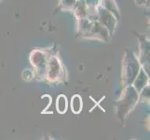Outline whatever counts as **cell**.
<instances>
[{
  "label": "cell",
  "instance_id": "1",
  "mask_svg": "<svg viewBox=\"0 0 150 140\" xmlns=\"http://www.w3.org/2000/svg\"><path fill=\"white\" fill-rule=\"evenodd\" d=\"M60 72H61V65L59 60L56 57H51L49 60V62H47V64H46L47 77L51 81L56 80L60 75Z\"/></svg>",
  "mask_w": 150,
  "mask_h": 140
},
{
  "label": "cell",
  "instance_id": "6",
  "mask_svg": "<svg viewBox=\"0 0 150 140\" xmlns=\"http://www.w3.org/2000/svg\"><path fill=\"white\" fill-rule=\"evenodd\" d=\"M71 108L72 111L76 114H79L81 109H82V100L81 97L79 95H74L72 97V101H71Z\"/></svg>",
  "mask_w": 150,
  "mask_h": 140
},
{
  "label": "cell",
  "instance_id": "2",
  "mask_svg": "<svg viewBox=\"0 0 150 140\" xmlns=\"http://www.w3.org/2000/svg\"><path fill=\"white\" fill-rule=\"evenodd\" d=\"M99 18L101 21V24L107 28L111 33V31H113L114 28H115L117 23V20L114 17V15L110 11L106 10L105 8H101L99 9Z\"/></svg>",
  "mask_w": 150,
  "mask_h": 140
},
{
  "label": "cell",
  "instance_id": "7",
  "mask_svg": "<svg viewBox=\"0 0 150 140\" xmlns=\"http://www.w3.org/2000/svg\"><path fill=\"white\" fill-rule=\"evenodd\" d=\"M103 8H105L106 10L110 11L112 14H116V16L117 17V6L114 0H103Z\"/></svg>",
  "mask_w": 150,
  "mask_h": 140
},
{
  "label": "cell",
  "instance_id": "3",
  "mask_svg": "<svg viewBox=\"0 0 150 140\" xmlns=\"http://www.w3.org/2000/svg\"><path fill=\"white\" fill-rule=\"evenodd\" d=\"M31 62H32L33 65L38 67V70H41L43 67L46 70V64H47V62H46L45 59V55L41 51H34L32 55H31Z\"/></svg>",
  "mask_w": 150,
  "mask_h": 140
},
{
  "label": "cell",
  "instance_id": "9",
  "mask_svg": "<svg viewBox=\"0 0 150 140\" xmlns=\"http://www.w3.org/2000/svg\"><path fill=\"white\" fill-rule=\"evenodd\" d=\"M63 3L66 8H72L76 3V0H63Z\"/></svg>",
  "mask_w": 150,
  "mask_h": 140
},
{
  "label": "cell",
  "instance_id": "5",
  "mask_svg": "<svg viewBox=\"0 0 150 140\" xmlns=\"http://www.w3.org/2000/svg\"><path fill=\"white\" fill-rule=\"evenodd\" d=\"M67 98L65 97V95H61L58 96L57 98V101H56V108H57V111L61 114H64L66 112L67 110Z\"/></svg>",
  "mask_w": 150,
  "mask_h": 140
},
{
  "label": "cell",
  "instance_id": "4",
  "mask_svg": "<svg viewBox=\"0 0 150 140\" xmlns=\"http://www.w3.org/2000/svg\"><path fill=\"white\" fill-rule=\"evenodd\" d=\"M147 80H148V77L147 75L144 73V71L143 69H141V71L139 72V74L135 80V82H134V88L140 92L142 89H144V86H146L147 83Z\"/></svg>",
  "mask_w": 150,
  "mask_h": 140
},
{
  "label": "cell",
  "instance_id": "8",
  "mask_svg": "<svg viewBox=\"0 0 150 140\" xmlns=\"http://www.w3.org/2000/svg\"><path fill=\"white\" fill-rule=\"evenodd\" d=\"M23 79L25 80H31L33 79V77H34L33 72L31 71V70H28V69L24 70L23 73Z\"/></svg>",
  "mask_w": 150,
  "mask_h": 140
}]
</instances>
